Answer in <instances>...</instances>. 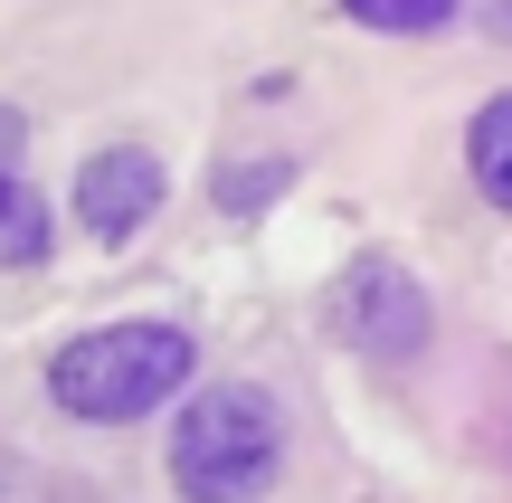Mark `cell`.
I'll list each match as a JSON object with an SVG mask.
<instances>
[{
    "label": "cell",
    "mask_w": 512,
    "mask_h": 503,
    "mask_svg": "<svg viewBox=\"0 0 512 503\" xmlns=\"http://www.w3.org/2000/svg\"><path fill=\"white\" fill-rule=\"evenodd\" d=\"M200 371V342L181 323H95V333L57 342L48 361V399L86 428H133V418L171 409Z\"/></svg>",
    "instance_id": "cell-1"
},
{
    "label": "cell",
    "mask_w": 512,
    "mask_h": 503,
    "mask_svg": "<svg viewBox=\"0 0 512 503\" xmlns=\"http://www.w3.org/2000/svg\"><path fill=\"white\" fill-rule=\"evenodd\" d=\"M285 466V409L256 380H209L171 418V494L181 503H256Z\"/></svg>",
    "instance_id": "cell-2"
},
{
    "label": "cell",
    "mask_w": 512,
    "mask_h": 503,
    "mask_svg": "<svg viewBox=\"0 0 512 503\" xmlns=\"http://www.w3.org/2000/svg\"><path fill=\"white\" fill-rule=\"evenodd\" d=\"M332 323H342V342H361V352H427V333H437V314H427L418 276H408L399 257H361L342 276V295H332Z\"/></svg>",
    "instance_id": "cell-3"
},
{
    "label": "cell",
    "mask_w": 512,
    "mask_h": 503,
    "mask_svg": "<svg viewBox=\"0 0 512 503\" xmlns=\"http://www.w3.org/2000/svg\"><path fill=\"white\" fill-rule=\"evenodd\" d=\"M152 209H162V162H152L143 143H105V152L76 162V228H86L95 247L143 238Z\"/></svg>",
    "instance_id": "cell-4"
},
{
    "label": "cell",
    "mask_w": 512,
    "mask_h": 503,
    "mask_svg": "<svg viewBox=\"0 0 512 503\" xmlns=\"http://www.w3.org/2000/svg\"><path fill=\"white\" fill-rule=\"evenodd\" d=\"M465 171H475V190L494 209H512V95H494V105L475 114V133H465Z\"/></svg>",
    "instance_id": "cell-5"
},
{
    "label": "cell",
    "mask_w": 512,
    "mask_h": 503,
    "mask_svg": "<svg viewBox=\"0 0 512 503\" xmlns=\"http://www.w3.org/2000/svg\"><path fill=\"white\" fill-rule=\"evenodd\" d=\"M0 266H48V209L19 171H0Z\"/></svg>",
    "instance_id": "cell-6"
},
{
    "label": "cell",
    "mask_w": 512,
    "mask_h": 503,
    "mask_svg": "<svg viewBox=\"0 0 512 503\" xmlns=\"http://www.w3.org/2000/svg\"><path fill=\"white\" fill-rule=\"evenodd\" d=\"M361 29H380V38H427V29H446L456 19V0H342Z\"/></svg>",
    "instance_id": "cell-7"
},
{
    "label": "cell",
    "mask_w": 512,
    "mask_h": 503,
    "mask_svg": "<svg viewBox=\"0 0 512 503\" xmlns=\"http://www.w3.org/2000/svg\"><path fill=\"white\" fill-rule=\"evenodd\" d=\"M285 181H294V162H238V171L219 162V209H238V219H247V209H266Z\"/></svg>",
    "instance_id": "cell-8"
},
{
    "label": "cell",
    "mask_w": 512,
    "mask_h": 503,
    "mask_svg": "<svg viewBox=\"0 0 512 503\" xmlns=\"http://www.w3.org/2000/svg\"><path fill=\"white\" fill-rule=\"evenodd\" d=\"M19 152H29V114L0 105V171H19Z\"/></svg>",
    "instance_id": "cell-9"
}]
</instances>
